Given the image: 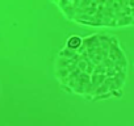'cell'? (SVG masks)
<instances>
[{"label":"cell","instance_id":"obj_1","mask_svg":"<svg viewBox=\"0 0 134 126\" xmlns=\"http://www.w3.org/2000/svg\"><path fill=\"white\" fill-rule=\"evenodd\" d=\"M114 43L104 36L83 38L75 50L62 49L55 59V75L62 87L87 99H103L112 93L109 84L114 68Z\"/></svg>","mask_w":134,"mask_h":126},{"label":"cell","instance_id":"obj_2","mask_svg":"<svg viewBox=\"0 0 134 126\" xmlns=\"http://www.w3.org/2000/svg\"><path fill=\"white\" fill-rule=\"evenodd\" d=\"M83 43V38L79 37V36H71L67 38L66 41V49H69V50H75L78 47H80V45Z\"/></svg>","mask_w":134,"mask_h":126}]
</instances>
